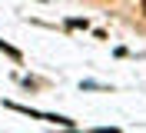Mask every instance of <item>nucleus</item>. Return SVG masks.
I'll return each instance as SVG.
<instances>
[{"instance_id":"obj_1","label":"nucleus","mask_w":146,"mask_h":133,"mask_svg":"<svg viewBox=\"0 0 146 133\" xmlns=\"http://www.w3.org/2000/svg\"><path fill=\"white\" fill-rule=\"evenodd\" d=\"M0 50L7 53V57H13V60H23V57H20V50H17V47H10V43H3V40H0Z\"/></svg>"},{"instance_id":"obj_2","label":"nucleus","mask_w":146,"mask_h":133,"mask_svg":"<svg viewBox=\"0 0 146 133\" xmlns=\"http://www.w3.org/2000/svg\"><path fill=\"white\" fill-rule=\"evenodd\" d=\"M139 7H143V13H146V0H139Z\"/></svg>"}]
</instances>
